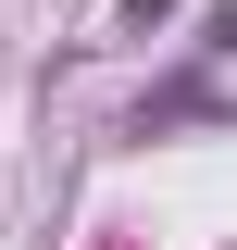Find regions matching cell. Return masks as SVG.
<instances>
[{
	"label": "cell",
	"mask_w": 237,
	"mask_h": 250,
	"mask_svg": "<svg viewBox=\"0 0 237 250\" xmlns=\"http://www.w3.org/2000/svg\"><path fill=\"white\" fill-rule=\"evenodd\" d=\"M162 13H175V0H125V38H150V25H162Z\"/></svg>",
	"instance_id": "cell-1"
}]
</instances>
